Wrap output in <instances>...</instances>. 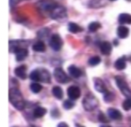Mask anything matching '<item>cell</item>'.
Instances as JSON below:
<instances>
[{
	"mask_svg": "<svg viewBox=\"0 0 131 127\" xmlns=\"http://www.w3.org/2000/svg\"><path fill=\"white\" fill-rule=\"evenodd\" d=\"M38 6L40 7L41 9L52 12L57 7V4L56 2L52 1V0H43V1L39 2Z\"/></svg>",
	"mask_w": 131,
	"mask_h": 127,
	"instance_id": "8992f818",
	"label": "cell"
},
{
	"mask_svg": "<svg viewBox=\"0 0 131 127\" xmlns=\"http://www.w3.org/2000/svg\"><path fill=\"white\" fill-rule=\"evenodd\" d=\"M67 95L68 97L71 100H77L80 97L81 95V91L78 87L76 86H72L67 89Z\"/></svg>",
	"mask_w": 131,
	"mask_h": 127,
	"instance_id": "52a82bcc",
	"label": "cell"
},
{
	"mask_svg": "<svg viewBox=\"0 0 131 127\" xmlns=\"http://www.w3.org/2000/svg\"><path fill=\"white\" fill-rule=\"evenodd\" d=\"M15 74L16 75V76H18L19 78L25 80L27 78V67L25 65H20L19 67H17V68H15Z\"/></svg>",
	"mask_w": 131,
	"mask_h": 127,
	"instance_id": "7c38bea8",
	"label": "cell"
},
{
	"mask_svg": "<svg viewBox=\"0 0 131 127\" xmlns=\"http://www.w3.org/2000/svg\"><path fill=\"white\" fill-rule=\"evenodd\" d=\"M101 127H111L110 125H101Z\"/></svg>",
	"mask_w": 131,
	"mask_h": 127,
	"instance_id": "d6a6232c",
	"label": "cell"
},
{
	"mask_svg": "<svg viewBox=\"0 0 131 127\" xmlns=\"http://www.w3.org/2000/svg\"><path fill=\"white\" fill-rule=\"evenodd\" d=\"M54 76L59 83L65 84L70 81V78L61 68H56L54 70Z\"/></svg>",
	"mask_w": 131,
	"mask_h": 127,
	"instance_id": "277c9868",
	"label": "cell"
},
{
	"mask_svg": "<svg viewBox=\"0 0 131 127\" xmlns=\"http://www.w3.org/2000/svg\"><path fill=\"white\" fill-rule=\"evenodd\" d=\"M110 1H116V0H110Z\"/></svg>",
	"mask_w": 131,
	"mask_h": 127,
	"instance_id": "836d02e7",
	"label": "cell"
},
{
	"mask_svg": "<svg viewBox=\"0 0 131 127\" xmlns=\"http://www.w3.org/2000/svg\"><path fill=\"white\" fill-rule=\"evenodd\" d=\"M15 58L17 61H22L27 58L28 55V51L24 48H19L15 51Z\"/></svg>",
	"mask_w": 131,
	"mask_h": 127,
	"instance_id": "9c48e42d",
	"label": "cell"
},
{
	"mask_svg": "<svg viewBox=\"0 0 131 127\" xmlns=\"http://www.w3.org/2000/svg\"><path fill=\"white\" fill-rule=\"evenodd\" d=\"M9 99L11 104L18 110H23L26 103L24 97L18 88H10L9 92Z\"/></svg>",
	"mask_w": 131,
	"mask_h": 127,
	"instance_id": "6da1fadb",
	"label": "cell"
},
{
	"mask_svg": "<svg viewBox=\"0 0 131 127\" xmlns=\"http://www.w3.org/2000/svg\"><path fill=\"white\" fill-rule=\"evenodd\" d=\"M30 87H31V90H32V92L33 93H38V92H40L41 90L43 89V87H42L40 84L37 83V82H35V83H32V85H31Z\"/></svg>",
	"mask_w": 131,
	"mask_h": 127,
	"instance_id": "484cf974",
	"label": "cell"
},
{
	"mask_svg": "<svg viewBox=\"0 0 131 127\" xmlns=\"http://www.w3.org/2000/svg\"><path fill=\"white\" fill-rule=\"evenodd\" d=\"M57 127H69L68 126V125L67 123H65V122H61V123H60L59 125H58V126Z\"/></svg>",
	"mask_w": 131,
	"mask_h": 127,
	"instance_id": "1f68e13d",
	"label": "cell"
},
{
	"mask_svg": "<svg viewBox=\"0 0 131 127\" xmlns=\"http://www.w3.org/2000/svg\"><path fill=\"white\" fill-rule=\"evenodd\" d=\"M40 71V81L44 83H49L50 82V74L46 69H42Z\"/></svg>",
	"mask_w": 131,
	"mask_h": 127,
	"instance_id": "ac0fdd59",
	"label": "cell"
},
{
	"mask_svg": "<svg viewBox=\"0 0 131 127\" xmlns=\"http://www.w3.org/2000/svg\"><path fill=\"white\" fill-rule=\"evenodd\" d=\"M30 79L34 81H40V71L35 69L30 74Z\"/></svg>",
	"mask_w": 131,
	"mask_h": 127,
	"instance_id": "603a6c76",
	"label": "cell"
},
{
	"mask_svg": "<svg viewBox=\"0 0 131 127\" xmlns=\"http://www.w3.org/2000/svg\"><path fill=\"white\" fill-rule=\"evenodd\" d=\"M68 30L69 32H71L72 33H78L80 32H82V27L79 26L78 25L75 24L73 22H71L69 25H68Z\"/></svg>",
	"mask_w": 131,
	"mask_h": 127,
	"instance_id": "44dd1931",
	"label": "cell"
},
{
	"mask_svg": "<svg viewBox=\"0 0 131 127\" xmlns=\"http://www.w3.org/2000/svg\"><path fill=\"white\" fill-rule=\"evenodd\" d=\"M49 45L54 51H59L62 48L63 41L58 34H54L49 40Z\"/></svg>",
	"mask_w": 131,
	"mask_h": 127,
	"instance_id": "5b68a950",
	"label": "cell"
},
{
	"mask_svg": "<svg viewBox=\"0 0 131 127\" xmlns=\"http://www.w3.org/2000/svg\"><path fill=\"white\" fill-rule=\"evenodd\" d=\"M117 33L120 38H126L129 36V29L125 25H120L117 27Z\"/></svg>",
	"mask_w": 131,
	"mask_h": 127,
	"instance_id": "2e32d148",
	"label": "cell"
},
{
	"mask_svg": "<svg viewBox=\"0 0 131 127\" xmlns=\"http://www.w3.org/2000/svg\"><path fill=\"white\" fill-rule=\"evenodd\" d=\"M101 63V58L99 56H94L89 59V64L90 66H95Z\"/></svg>",
	"mask_w": 131,
	"mask_h": 127,
	"instance_id": "cb8c5ba5",
	"label": "cell"
},
{
	"mask_svg": "<svg viewBox=\"0 0 131 127\" xmlns=\"http://www.w3.org/2000/svg\"><path fill=\"white\" fill-rule=\"evenodd\" d=\"M63 106L66 109H71V108H72L74 107V103H73L71 99L66 100L63 103Z\"/></svg>",
	"mask_w": 131,
	"mask_h": 127,
	"instance_id": "f1b7e54d",
	"label": "cell"
},
{
	"mask_svg": "<svg viewBox=\"0 0 131 127\" xmlns=\"http://www.w3.org/2000/svg\"><path fill=\"white\" fill-rule=\"evenodd\" d=\"M123 108L126 111H129L131 109V97H128L127 99L123 103Z\"/></svg>",
	"mask_w": 131,
	"mask_h": 127,
	"instance_id": "4316f807",
	"label": "cell"
},
{
	"mask_svg": "<svg viewBox=\"0 0 131 127\" xmlns=\"http://www.w3.org/2000/svg\"><path fill=\"white\" fill-rule=\"evenodd\" d=\"M49 32L47 29H42L38 32V37L40 38H45L46 37H48Z\"/></svg>",
	"mask_w": 131,
	"mask_h": 127,
	"instance_id": "f546056e",
	"label": "cell"
},
{
	"mask_svg": "<svg viewBox=\"0 0 131 127\" xmlns=\"http://www.w3.org/2000/svg\"><path fill=\"white\" fill-rule=\"evenodd\" d=\"M68 72H69L70 76L73 78H79L82 76V71L75 65H70L68 67Z\"/></svg>",
	"mask_w": 131,
	"mask_h": 127,
	"instance_id": "4fadbf2b",
	"label": "cell"
},
{
	"mask_svg": "<svg viewBox=\"0 0 131 127\" xmlns=\"http://www.w3.org/2000/svg\"><path fill=\"white\" fill-rule=\"evenodd\" d=\"M98 118H99V120L101 121V123H108L109 122V120L106 117V115H105L104 114L101 113V112L99 114Z\"/></svg>",
	"mask_w": 131,
	"mask_h": 127,
	"instance_id": "4dcf8cb0",
	"label": "cell"
},
{
	"mask_svg": "<svg viewBox=\"0 0 131 127\" xmlns=\"http://www.w3.org/2000/svg\"><path fill=\"white\" fill-rule=\"evenodd\" d=\"M115 80H116L117 86L118 87L120 91H121V92L125 96V97H131V90L129 87V86H128L127 82L125 81V80L121 76H116L115 77Z\"/></svg>",
	"mask_w": 131,
	"mask_h": 127,
	"instance_id": "3957f363",
	"label": "cell"
},
{
	"mask_svg": "<svg viewBox=\"0 0 131 127\" xmlns=\"http://www.w3.org/2000/svg\"><path fill=\"white\" fill-rule=\"evenodd\" d=\"M78 127H84V126H78Z\"/></svg>",
	"mask_w": 131,
	"mask_h": 127,
	"instance_id": "d590c367",
	"label": "cell"
},
{
	"mask_svg": "<svg viewBox=\"0 0 131 127\" xmlns=\"http://www.w3.org/2000/svg\"><path fill=\"white\" fill-rule=\"evenodd\" d=\"M127 1H129V2H130V1H131V0H127Z\"/></svg>",
	"mask_w": 131,
	"mask_h": 127,
	"instance_id": "e575fe53",
	"label": "cell"
},
{
	"mask_svg": "<svg viewBox=\"0 0 131 127\" xmlns=\"http://www.w3.org/2000/svg\"><path fill=\"white\" fill-rule=\"evenodd\" d=\"M104 100L106 101L107 103H110V102H112L114 100V95L112 94V92H106L105 93V96H104Z\"/></svg>",
	"mask_w": 131,
	"mask_h": 127,
	"instance_id": "83f0119b",
	"label": "cell"
},
{
	"mask_svg": "<svg viewBox=\"0 0 131 127\" xmlns=\"http://www.w3.org/2000/svg\"><path fill=\"white\" fill-rule=\"evenodd\" d=\"M46 113H47L46 108H44L43 107H38L33 111V116L35 118H42L43 116L45 115Z\"/></svg>",
	"mask_w": 131,
	"mask_h": 127,
	"instance_id": "ffe728a7",
	"label": "cell"
},
{
	"mask_svg": "<svg viewBox=\"0 0 131 127\" xmlns=\"http://www.w3.org/2000/svg\"><path fill=\"white\" fill-rule=\"evenodd\" d=\"M45 44L43 43V42H38L33 44L32 49L35 52H44L45 51Z\"/></svg>",
	"mask_w": 131,
	"mask_h": 127,
	"instance_id": "7402d4cb",
	"label": "cell"
},
{
	"mask_svg": "<svg viewBox=\"0 0 131 127\" xmlns=\"http://www.w3.org/2000/svg\"><path fill=\"white\" fill-rule=\"evenodd\" d=\"M118 22L122 25L131 24V15L127 14V13L121 14L118 17Z\"/></svg>",
	"mask_w": 131,
	"mask_h": 127,
	"instance_id": "9a60e30c",
	"label": "cell"
},
{
	"mask_svg": "<svg viewBox=\"0 0 131 127\" xmlns=\"http://www.w3.org/2000/svg\"><path fill=\"white\" fill-rule=\"evenodd\" d=\"M107 113H108L109 117L112 119V120H121L123 118V115L121 112L119 110L116 109V108H108L107 110Z\"/></svg>",
	"mask_w": 131,
	"mask_h": 127,
	"instance_id": "30bf717a",
	"label": "cell"
},
{
	"mask_svg": "<svg viewBox=\"0 0 131 127\" xmlns=\"http://www.w3.org/2000/svg\"><path fill=\"white\" fill-rule=\"evenodd\" d=\"M98 100L91 93H89L85 96L83 100V106L86 111H92L98 107Z\"/></svg>",
	"mask_w": 131,
	"mask_h": 127,
	"instance_id": "7a4b0ae2",
	"label": "cell"
},
{
	"mask_svg": "<svg viewBox=\"0 0 131 127\" xmlns=\"http://www.w3.org/2000/svg\"><path fill=\"white\" fill-rule=\"evenodd\" d=\"M115 68L118 70H123L126 68V58L124 56L122 58L118 59L115 62Z\"/></svg>",
	"mask_w": 131,
	"mask_h": 127,
	"instance_id": "e0dca14e",
	"label": "cell"
},
{
	"mask_svg": "<svg viewBox=\"0 0 131 127\" xmlns=\"http://www.w3.org/2000/svg\"><path fill=\"white\" fill-rule=\"evenodd\" d=\"M100 28H101V24L98 22H91L89 25V31L91 32H95Z\"/></svg>",
	"mask_w": 131,
	"mask_h": 127,
	"instance_id": "d4e9b609",
	"label": "cell"
},
{
	"mask_svg": "<svg viewBox=\"0 0 131 127\" xmlns=\"http://www.w3.org/2000/svg\"><path fill=\"white\" fill-rule=\"evenodd\" d=\"M101 53L105 55H109L112 52V44L109 42H102L100 45Z\"/></svg>",
	"mask_w": 131,
	"mask_h": 127,
	"instance_id": "5bb4252c",
	"label": "cell"
},
{
	"mask_svg": "<svg viewBox=\"0 0 131 127\" xmlns=\"http://www.w3.org/2000/svg\"><path fill=\"white\" fill-rule=\"evenodd\" d=\"M94 84H95V88L96 91H98L99 92L101 93H106V92H108L106 87L104 81L100 78H95L94 79Z\"/></svg>",
	"mask_w": 131,
	"mask_h": 127,
	"instance_id": "ba28073f",
	"label": "cell"
},
{
	"mask_svg": "<svg viewBox=\"0 0 131 127\" xmlns=\"http://www.w3.org/2000/svg\"><path fill=\"white\" fill-rule=\"evenodd\" d=\"M52 93H53L54 97H56L57 99H59V100L62 99V97H63V91H62L61 88L58 87V86H56V87H53Z\"/></svg>",
	"mask_w": 131,
	"mask_h": 127,
	"instance_id": "d6986e66",
	"label": "cell"
},
{
	"mask_svg": "<svg viewBox=\"0 0 131 127\" xmlns=\"http://www.w3.org/2000/svg\"><path fill=\"white\" fill-rule=\"evenodd\" d=\"M52 17L54 19H59V18H62L66 15V10L64 8L62 7H58L57 6L53 11L51 12Z\"/></svg>",
	"mask_w": 131,
	"mask_h": 127,
	"instance_id": "8fae6325",
	"label": "cell"
}]
</instances>
